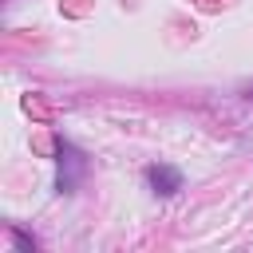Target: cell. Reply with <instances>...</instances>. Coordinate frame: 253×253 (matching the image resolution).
<instances>
[{
  "mask_svg": "<svg viewBox=\"0 0 253 253\" xmlns=\"http://www.w3.org/2000/svg\"><path fill=\"white\" fill-rule=\"evenodd\" d=\"M146 178H150L154 194H162V198H170V194H178V190H182V174H178L174 166H150V170H146Z\"/></svg>",
  "mask_w": 253,
  "mask_h": 253,
  "instance_id": "cell-1",
  "label": "cell"
}]
</instances>
